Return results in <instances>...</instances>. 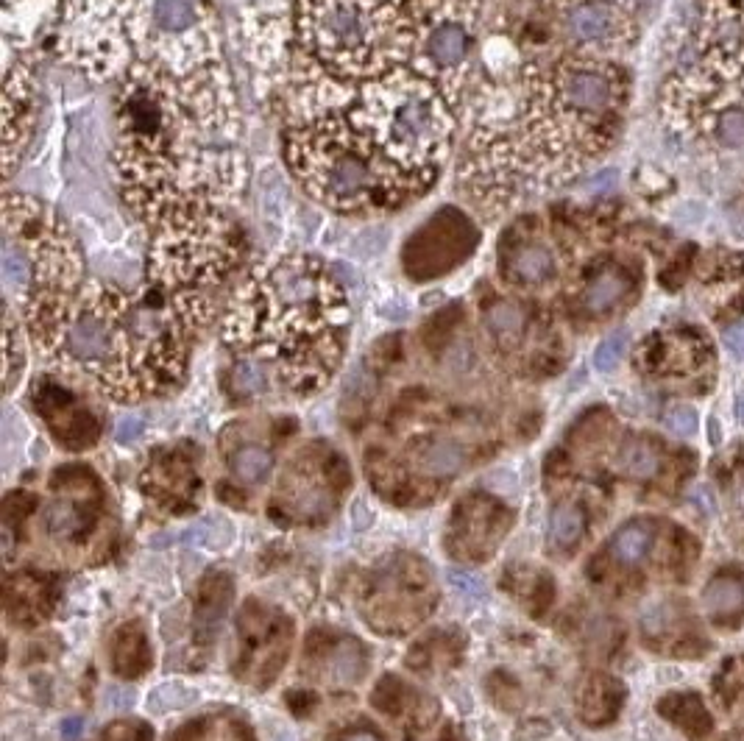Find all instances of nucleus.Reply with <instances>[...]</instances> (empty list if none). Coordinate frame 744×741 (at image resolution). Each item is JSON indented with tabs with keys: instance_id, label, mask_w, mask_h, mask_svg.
<instances>
[{
	"instance_id": "f257e3e1",
	"label": "nucleus",
	"mask_w": 744,
	"mask_h": 741,
	"mask_svg": "<svg viewBox=\"0 0 744 741\" xmlns=\"http://www.w3.org/2000/svg\"><path fill=\"white\" fill-rule=\"evenodd\" d=\"M112 123L115 187L145 229L182 212L240 204L246 131L226 62L196 73L134 62L112 90Z\"/></svg>"
},
{
	"instance_id": "f03ea898",
	"label": "nucleus",
	"mask_w": 744,
	"mask_h": 741,
	"mask_svg": "<svg viewBox=\"0 0 744 741\" xmlns=\"http://www.w3.org/2000/svg\"><path fill=\"white\" fill-rule=\"evenodd\" d=\"M221 301L170 296L143 276L137 287L84 279L20 318L31 349L53 374L118 404L168 396L182 385L196 340Z\"/></svg>"
},
{
	"instance_id": "7ed1b4c3",
	"label": "nucleus",
	"mask_w": 744,
	"mask_h": 741,
	"mask_svg": "<svg viewBox=\"0 0 744 741\" xmlns=\"http://www.w3.org/2000/svg\"><path fill=\"white\" fill-rule=\"evenodd\" d=\"M352 304L338 271L310 251H276L232 290L221 340L251 357L276 388L313 396L338 374L349 346Z\"/></svg>"
},
{
	"instance_id": "20e7f679",
	"label": "nucleus",
	"mask_w": 744,
	"mask_h": 741,
	"mask_svg": "<svg viewBox=\"0 0 744 741\" xmlns=\"http://www.w3.org/2000/svg\"><path fill=\"white\" fill-rule=\"evenodd\" d=\"M627 95V73L611 56L569 48L522 62L510 126L538 193L569 184L614 148Z\"/></svg>"
},
{
	"instance_id": "39448f33",
	"label": "nucleus",
	"mask_w": 744,
	"mask_h": 741,
	"mask_svg": "<svg viewBox=\"0 0 744 741\" xmlns=\"http://www.w3.org/2000/svg\"><path fill=\"white\" fill-rule=\"evenodd\" d=\"M661 117L689 143L744 151V0H697Z\"/></svg>"
},
{
	"instance_id": "423d86ee",
	"label": "nucleus",
	"mask_w": 744,
	"mask_h": 741,
	"mask_svg": "<svg viewBox=\"0 0 744 741\" xmlns=\"http://www.w3.org/2000/svg\"><path fill=\"white\" fill-rule=\"evenodd\" d=\"M349 120L418 198L438 184L463 123L444 92L413 67L366 81Z\"/></svg>"
},
{
	"instance_id": "0eeeda50",
	"label": "nucleus",
	"mask_w": 744,
	"mask_h": 741,
	"mask_svg": "<svg viewBox=\"0 0 744 741\" xmlns=\"http://www.w3.org/2000/svg\"><path fill=\"white\" fill-rule=\"evenodd\" d=\"M282 159L301 193L332 215H377L418 198L354 129L349 112L288 126Z\"/></svg>"
},
{
	"instance_id": "6e6552de",
	"label": "nucleus",
	"mask_w": 744,
	"mask_h": 741,
	"mask_svg": "<svg viewBox=\"0 0 744 741\" xmlns=\"http://www.w3.org/2000/svg\"><path fill=\"white\" fill-rule=\"evenodd\" d=\"M296 37L329 76L363 87L410 65L421 0H296Z\"/></svg>"
},
{
	"instance_id": "1a4fd4ad",
	"label": "nucleus",
	"mask_w": 744,
	"mask_h": 741,
	"mask_svg": "<svg viewBox=\"0 0 744 741\" xmlns=\"http://www.w3.org/2000/svg\"><path fill=\"white\" fill-rule=\"evenodd\" d=\"M87 279L84 251L67 221L42 198L6 190L0 201V287L20 318L34 304Z\"/></svg>"
},
{
	"instance_id": "9d476101",
	"label": "nucleus",
	"mask_w": 744,
	"mask_h": 741,
	"mask_svg": "<svg viewBox=\"0 0 744 741\" xmlns=\"http://www.w3.org/2000/svg\"><path fill=\"white\" fill-rule=\"evenodd\" d=\"M243 262V237L226 209L182 212L148 229L145 279L170 296L218 299Z\"/></svg>"
},
{
	"instance_id": "9b49d317",
	"label": "nucleus",
	"mask_w": 744,
	"mask_h": 741,
	"mask_svg": "<svg viewBox=\"0 0 744 741\" xmlns=\"http://www.w3.org/2000/svg\"><path fill=\"white\" fill-rule=\"evenodd\" d=\"M120 14L131 65L196 73L226 62L215 0H123Z\"/></svg>"
},
{
	"instance_id": "f8f14e48",
	"label": "nucleus",
	"mask_w": 744,
	"mask_h": 741,
	"mask_svg": "<svg viewBox=\"0 0 744 741\" xmlns=\"http://www.w3.org/2000/svg\"><path fill=\"white\" fill-rule=\"evenodd\" d=\"M483 26V0H421L410 65L430 78L463 120L474 48Z\"/></svg>"
},
{
	"instance_id": "ddd939ff",
	"label": "nucleus",
	"mask_w": 744,
	"mask_h": 741,
	"mask_svg": "<svg viewBox=\"0 0 744 741\" xmlns=\"http://www.w3.org/2000/svg\"><path fill=\"white\" fill-rule=\"evenodd\" d=\"M123 0H62L56 53L73 73L92 84H118L131 67L123 31Z\"/></svg>"
},
{
	"instance_id": "4468645a",
	"label": "nucleus",
	"mask_w": 744,
	"mask_h": 741,
	"mask_svg": "<svg viewBox=\"0 0 744 741\" xmlns=\"http://www.w3.org/2000/svg\"><path fill=\"white\" fill-rule=\"evenodd\" d=\"M240 39L254 95L265 112L276 115L290 81L307 59L296 37V9L290 0H251L240 14Z\"/></svg>"
},
{
	"instance_id": "2eb2a0df",
	"label": "nucleus",
	"mask_w": 744,
	"mask_h": 741,
	"mask_svg": "<svg viewBox=\"0 0 744 741\" xmlns=\"http://www.w3.org/2000/svg\"><path fill=\"white\" fill-rule=\"evenodd\" d=\"M3 101H0V162L9 182L20 168L40 117L37 62L31 51H17L6 42L3 53Z\"/></svg>"
},
{
	"instance_id": "dca6fc26",
	"label": "nucleus",
	"mask_w": 744,
	"mask_h": 741,
	"mask_svg": "<svg viewBox=\"0 0 744 741\" xmlns=\"http://www.w3.org/2000/svg\"><path fill=\"white\" fill-rule=\"evenodd\" d=\"M558 31L572 45V51L614 53L630 48L639 28H636V9L622 6L616 0H569L558 6Z\"/></svg>"
},
{
	"instance_id": "f3484780",
	"label": "nucleus",
	"mask_w": 744,
	"mask_h": 741,
	"mask_svg": "<svg viewBox=\"0 0 744 741\" xmlns=\"http://www.w3.org/2000/svg\"><path fill=\"white\" fill-rule=\"evenodd\" d=\"M499 282L510 290H541L558 282L563 273V251L555 237L541 229L510 226L496 260Z\"/></svg>"
},
{
	"instance_id": "a211bd4d",
	"label": "nucleus",
	"mask_w": 744,
	"mask_h": 741,
	"mask_svg": "<svg viewBox=\"0 0 744 741\" xmlns=\"http://www.w3.org/2000/svg\"><path fill=\"white\" fill-rule=\"evenodd\" d=\"M62 0H3V34L17 51H28L42 31L56 28Z\"/></svg>"
},
{
	"instance_id": "6ab92c4d",
	"label": "nucleus",
	"mask_w": 744,
	"mask_h": 741,
	"mask_svg": "<svg viewBox=\"0 0 744 741\" xmlns=\"http://www.w3.org/2000/svg\"><path fill=\"white\" fill-rule=\"evenodd\" d=\"M630 287H633V282L622 268L605 265L586 279V285L580 290V307L588 315H605L627 299Z\"/></svg>"
},
{
	"instance_id": "aec40b11",
	"label": "nucleus",
	"mask_w": 744,
	"mask_h": 741,
	"mask_svg": "<svg viewBox=\"0 0 744 741\" xmlns=\"http://www.w3.org/2000/svg\"><path fill=\"white\" fill-rule=\"evenodd\" d=\"M527 324H530V318H527L522 304L510 299L491 301V307H485L483 312L485 332L499 349H516L527 335Z\"/></svg>"
},
{
	"instance_id": "412c9836",
	"label": "nucleus",
	"mask_w": 744,
	"mask_h": 741,
	"mask_svg": "<svg viewBox=\"0 0 744 741\" xmlns=\"http://www.w3.org/2000/svg\"><path fill=\"white\" fill-rule=\"evenodd\" d=\"M232 599V585L226 577L215 574L209 577L204 591H201V599H198V638H215L218 627H221L223 616H226V605Z\"/></svg>"
},
{
	"instance_id": "4be33fe9",
	"label": "nucleus",
	"mask_w": 744,
	"mask_h": 741,
	"mask_svg": "<svg viewBox=\"0 0 744 741\" xmlns=\"http://www.w3.org/2000/svg\"><path fill=\"white\" fill-rule=\"evenodd\" d=\"M466 463L463 449L449 438H430L418 452V468L430 477H455Z\"/></svg>"
},
{
	"instance_id": "5701e85b",
	"label": "nucleus",
	"mask_w": 744,
	"mask_h": 741,
	"mask_svg": "<svg viewBox=\"0 0 744 741\" xmlns=\"http://www.w3.org/2000/svg\"><path fill=\"white\" fill-rule=\"evenodd\" d=\"M87 527H90L87 513L73 499H56V502L45 507V533L51 538L76 541V538L87 533Z\"/></svg>"
},
{
	"instance_id": "b1692460",
	"label": "nucleus",
	"mask_w": 744,
	"mask_h": 741,
	"mask_svg": "<svg viewBox=\"0 0 744 741\" xmlns=\"http://www.w3.org/2000/svg\"><path fill=\"white\" fill-rule=\"evenodd\" d=\"M661 714L669 716L678 728H683L689 736H705L711 730V716L705 705L694 694H672L661 702Z\"/></svg>"
},
{
	"instance_id": "393cba45",
	"label": "nucleus",
	"mask_w": 744,
	"mask_h": 741,
	"mask_svg": "<svg viewBox=\"0 0 744 741\" xmlns=\"http://www.w3.org/2000/svg\"><path fill=\"white\" fill-rule=\"evenodd\" d=\"M226 382L237 399H254V396H262L274 388V379L265 371V365L251 360V357H237V354L229 374H226Z\"/></svg>"
},
{
	"instance_id": "a878e982",
	"label": "nucleus",
	"mask_w": 744,
	"mask_h": 741,
	"mask_svg": "<svg viewBox=\"0 0 744 741\" xmlns=\"http://www.w3.org/2000/svg\"><path fill=\"white\" fill-rule=\"evenodd\" d=\"M619 468L625 471L627 477L650 480L661 468V455H658L655 443L644 441V438H630L619 452Z\"/></svg>"
},
{
	"instance_id": "bb28decb",
	"label": "nucleus",
	"mask_w": 744,
	"mask_h": 741,
	"mask_svg": "<svg viewBox=\"0 0 744 741\" xmlns=\"http://www.w3.org/2000/svg\"><path fill=\"white\" fill-rule=\"evenodd\" d=\"M705 608L711 616L725 619V616H736L744 611V583L736 577H717L705 588Z\"/></svg>"
},
{
	"instance_id": "cd10ccee",
	"label": "nucleus",
	"mask_w": 744,
	"mask_h": 741,
	"mask_svg": "<svg viewBox=\"0 0 744 741\" xmlns=\"http://www.w3.org/2000/svg\"><path fill=\"white\" fill-rule=\"evenodd\" d=\"M650 541H653L650 524H647V521H630V524H625V527L614 535L611 552H614V558L622 560V563H636V560H641L647 555Z\"/></svg>"
},
{
	"instance_id": "c85d7f7f",
	"label": "nucleus",
	"mask_w": 744,
	"mask_h": 741,
	"mask_svg": "<svg viewBox=\"0 0 744 741\" xmlns=\"http://www.w3.org/2000/svg\"><path fill=\"white\" fill-rule=\"evenodd\" d=\"M23 335H26V326L20 321V315L6 310V393H12L23 368H26Z\"/></svg>"
},
{
	"instance_id": "c756f323",
	"label": "nucleus",
	"mask_w": 744,
	"mask_h": 741,
	"mask_svg": "<svg viewBox=\"0 0 744 741\" xmlns=\"http://www.w3.org/2000/svg\"><path fill=\"white\" fill-rule=\"evenodd\" d=\"M229 466H232V474H235L237 480L254 485V482L265 480V474L274 466V457H271L268 449H262V446H243V449H237L235 455H232Z\"/></svg>"
},
{
	"instance_id": "7c9ffc66",
	"label": "nucleus",
	"mask_w": 744,
	"mask_h": 741,
	"mask_svg": "<svg viewBox=\"0 0 744 741\" xmlns=\"http://www.w3.org/2000/svg\"><path fill=\"white\" fill-rule=\"evenodd\" d=\"M583 527H586L583 510L577 505H561L552 513V521H549V538H552L555 546L569 549V546H575L580 541Z\"/></svg>"
},
{
	"instance_id": "2f4dec72",
	"label": "nucleus",
	"mask_w": 744,
	"mask_h": 741,
	"mask_svg": "<svg viewBox=\"0 0 744 741\" xmlns=\"http://www.w3.org/2000/svg\"><path fill=\"white\" fill-rule=\"evenodd\" d=\"M196 700V691L187 689L182 683H165L159 689L151 691L148 697V711L151 714H168V711H179L184 705Z\"/></svg>"
},
{
	"instance_id": "473e14b6",
	"label": "nucleus",
	"mask_w": 744,
	"mask_h": 741,
	"mask_svg": "<svg viewBox=\"0 0 744 741\" xmlns=\"http://www.w3.org/2000/svg\"><path fill=\"white\" fill-rule=\"evenodd\" d=\"M625 351H627V332H625V329H616V332H611L608 338H602L600 346H597V351H594V365H597V371H602V374L614 371L616 365L622 363Z\"/></svg>"
},
{
	"instance_id": "72a5a7b5",
	"label": "nucleus",
	"mask_w": 744,
	"mask_h": 741,
	"mask_svg": "<svg viewBox=\"0 0 744 741\" xmlns=\"http://www.w3.org/2000/svg\"><path fill=\"white\" fill-rule=\"evenodd\" d=\"M357 658H363V655L357 652V647H354V644H343V647L332 655V675H335V680H340V683H352V680H357L360 672H363V666H366L363 661L357 663Z\"/></svg>"
},
{
	"instance_id": "f704fd0d",
	"label": "nucleus",
	"mask_w": 744,
	"mask_h": 741,
	"mask_svg": "<svg viewBox=\"0 0 744 741\" xmlns=\"http://www.w3.org/2000/svg\"><path fill=\"white\" fill-rule=\"evenodd\" d=\"M664 424L669 432H675L680 438H689V435H694V429H697V413H694L692 407H672L664 416Z\"/></svg>"
},
{
	"instance_id": "c9c22d12",
	"label": "nucleus",
	"mask_w": 744,
	"mask_h": 741,
	"mask_svg": "<svg viewBox=\"0 0 744 741\" xmlns=\"http://www.w3.org/2000/svg\"><path fill=\"white\" fill-rule=\"evenodd\" d=\"M101 741H151V730L140 722H120L115 728H109Z\"/></svg>"
},
{
	"instance_id": "e433bc0d",
	"label": "nucleus",
	"mask_w": 744,
	"mask_h": 741,
	"mask_svg": "<svg viewBox=\"0 0 744 741\" xmlns=\"http://www.w3.org/2000/svg\"><path fill=\"white\" fill-rule=\"evenodd\" d=\"M143 429L145 418L137 416V413H129V416H123L118 421V427H115V441L123 443V446H131V443L143 435Z\"/></svg>"
},
{
	"instance_id": "4c0bfd02",
	"label": "nucleus",
	"mask_w": 744,
	"mask_h": 741,
	"mask_svg": "<svg viewBox=\"0 0 744 741\" xmlns=\"http://www.w3.org/2000/svg\"><path fill=\"white\" fill-rule=\"evenodd\" d=\"M449 580H452V585H455V588L460 591V594H463V597H471V599L485 597L483 580H480V577H474V574L452 572V574H449Z\"/></svg>"
},
{
	"instance_id": "58836bf2",
	"label": "nucleus",
	"mask_w": 744,
	"mask_h": 741,
	"mask_svg": "<svg viewBox=\"0 0 744 741\" xmlns=\"http://www.w3.org/2000/svg\"><path fill=\"white\" fill-rule=\"evenodd\" d=\"M611 686H614V683H605V680H600V683H591L586 694H591V697H605ZM591 697H586V700H583V714L588 716V722H602V711H594V708H591ZM597 702H602V705H605V700H597ZM605 711H608V716L614 714L611 708H605Z\"/></svg>"
},
{
	"instance_id": "ea45409f",
	"label": "nucleus",
	"mask_w": 744,
	"mask_h": 741,
	"mask_svg": "<svg viewBox=\"0 0 744 741\" xmlns=\"http://www.w3.org/2000/svg\"><path fill=\"white\" fill-rule=\"evenodd\" d=\"M722 340H725V349L731 351L736 360H744V324L731 326Z\"/></svg>"
},
{
	"instance_id": "a19ab883",
	"label": "nucleus",
	"mask_w": 744,
	"mask_h": 741,
	"mask_svg": "<svg viewBox=\"0 0 744 741\" xmlns=\"http://www.w3.org/2000/svg\"><path fill=\"white\" fill-rule=\"evenodd\" d=\"M109 705L118 708V711L120 708H131V705H134V697H131V691L126 689H112L109 691Z\"/></svg>"
},
{
	"instance_id": "79ce46f5",
	"label": "nucleus",
	"mask_w": 744,
	"mask_h": 741,
	"mask_svg": "<svg viewBox=\"0 0 744 741\" xmlns=\"http://www.w3.org/2000/svg\"><path fill=\"white\" fill-rule=\"evenodd\" d=\"M81 730H84V722L81 719H67L65 725H62V736L67 741H76L81 736Z\"/></svg>"
},
{
	"instance_id": "37998d69",
	"label": "nucleus",
	"mask_w": 744,
	"mask_h": 741,
	"mask_svg": "<svg viewBox=\"0 0 744 741\" xmlns=\"http://www.w3.org/2000/svg\"><path fill=\"white\" fill-rule=\"evenodd\" d=\"M340 741H379V736L368 733V730H360V733H349V736H343Z\"/></svg>"
},
{
	"instance_id": "c03bdc74",
	"label": "nucleus",
	"mask_w": 744,
	"mask_h": 741,
	"mask_svg": "<svg viewBox=\"0 0 744 741\" xmlns=\"http://www.w3.org/2000/svg\"><path fill=\"white\" fill-rule=\"evenodd\" d=\"M736 410H739V418H742V424H744V396L739 399V404H736Z\"/></svg>"
}]
</instances>
